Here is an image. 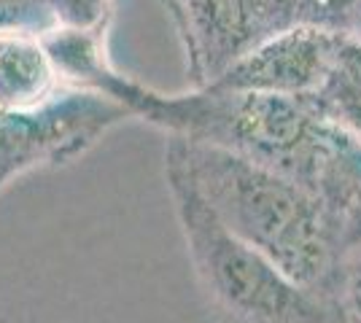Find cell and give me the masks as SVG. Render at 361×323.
<instances>
[{
    "label": "cell",
    "mask_w": 361,
    "mask_h": 323,
    "mask_svg": "<svg viewBox=\"0 0 361 323\" xmlns=\"http://www.w3.org/2000/svg\"><path fill=\"white\" fill-rule=\"evenodd\" d=\"M165 151L186 167L238 237L316 296L329 286L348 253V234L321 197L278 170L211 143L170 135Z\"/></svg>",
    "instance_id": "1"
},
{
    "label": "cell",
    "mask_w": 361,
    "mask_h": 323,
    "mask_svg": "<svg viewBox=\"0 0 361 323\" xmlns=\"http://www.w3.org/2000/svg\"><path fill=\"white\" fill-rule=\"evenodd\" d=\"M68 89L44 30L0 27V116L41 110Z\"/></svg>",
    "instance_id": "5"
},
{
    "label": "cell",
    "mask_w": 361,
    "mask_h": 323,
    "mask_svg": "<svg viewBox=\"0 0 361 323\" xmlns=\"http://www.w3.org/2000/svg\"><path fill=\"white\" fill-rule=\"evenodd\" d=\"M51 25L108 35L114 0H49Z\"/></svg>",
    "instance_id": "7"
},
{
    "label": "cell",
    "mask_w": 361,
    "mask_h": 323,
    "mask_svg": "<svg viewBox=\"0 0 361 323\" xmlns=\"http://www.w3.org/2000/svg\"><path fill=\"white\" fill-rule=\"evenodd\" d=\"M130 119L119 100L78 87L41 110L0 116V191L27 172L71 165Z\"/></svg>",
    "instance_id": "3"
},
{
    "label": "cell",
    "mask_w": 361,
    "mask_h": 323,
    "mask_svg": "<svg viewBox=\"0 0 361 323\" xmlns=\"http://www.w3.org/2000/svg\"><path fill=\"white\" fill-rule=\"evenodd\" d=\"M165 181L192 275L213 321L326 323L324 302L229 229L170 151H165Z\"/></svg>",
    "instance_id": "2"
},
{
    "label": "cell",
    "mask_w": 361,
    "mask_h": 323,
    "mask_svg": "<svg viewBox=\"0 0 361 323\" xmlns=\"http://www.w3.org/2000/svg\"><path fill=\"white\" fill-rule=\"evenodd\" d=\"M318 299L326 310V323H361V243L343 256Z\"/></svg>",
    "instance_id": "6"
},
{
    "label": "cell",
    "mask_w": 361,
    "mask_h": 323,
    "mask_svg": "<svg viewBox=\"0 0 361 323\" xmlns=\"http://www.w3.org/2000/svg\"><path fill=\"white\" fill-rule=\"evenodd\" d=\"M348 57L345 44L316 25H294L251 46L211 84L245 92L313 97Z\"/></svg>",
    "instance_id": "4"
},
{
    "label": "cell",
    "mask_w": 361,
    "mask_h": 323,
    "mask_svg": "<svg viewBox=\"0 0 361 323\" xmlns=\"http://www.w3.org/2000/svg\"><path fill=\"white\" fill-rule=\"evenodd\" d=\"M0 27H51L49 0H0Z\"/></svg>",
    "instance_id": "8"
}]
</instances>
